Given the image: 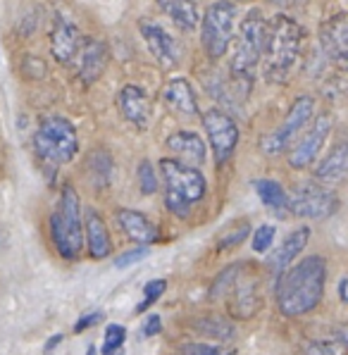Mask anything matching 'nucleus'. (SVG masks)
Returning a JSON list of instances; mask_svg holds the SVG:
<instances>
[{
	"label": "nucleus",
	"instance_id": "nucleus-1",
	"mask_svg": "<svg viewBox=\"0 0 348 355\" xmlns=\"http://www.w3.org/2000/svg\"><path fill=\"white\" fill-rule=\"evenodd\" d=\"M324 284H327V260L322 255L298 260L275 282L279 313L284 318H303L313 313L324 296Z\"/></svg>",
	"mask_w": 348,
	"mask_h": 355
},
{
	"label": "nucleus",
	"instance_id": "nucleus-2",
	"mask_svg": "<svg viewBox=\"0 0 348 355\" xmlns=\"http://www.w3.org/2000/svg\"><path fill=\"white\" fill-rule=\"evenodd\" d=\"M303 51V29L293 17L277 15L270 21L268 46L263 55V74L270 84H286Z\"/></svg>",
	"mask_w": 348,
	"mask_h": 355
},
{
	"label": "nucleus",
	"instance_id": "nucleus-3",
	"mask_svg": "<svg viewBox=\"0 0 348 355\" xmlns=\"http://www.w3.org/2000/svg\"><path fill=\"white\" fill-rule=\"evenodd\" d=\"M160 177L165 187V207L179 220H186L191 215V207L205 198L208 182L203 172L193 165L177 160V157H162Z\"/></svg>",
	"mask_w": 348,
	"mask_h": 355
},
{
	"label": "nucleus",
	"instance_id": "nucleus-4",
	"mask_svg": "<svg viewBox=\"0 0 348 355\" xmlns=\"http://www.w3.org/2000/svg\"><path fill=\"white\" fill-rule=\"evenodd\" d=\"M268 29L270 21L263 17L260 10H251L246 19L238 26L236 48L232 55V76L236 84L251 91L253 74L258 69L260 60L265 55V46H268Z\"/></svg>",
	"mask_w": 348,
	"mask_h": 355
},
{
	"label": "nucleus",
	"instance_id": "nucleus-5",
	"mask_svg": "<svg viewBox=\"0 0 348 355\" xmlns=\"http://www.w3.org/2000/svg\"><path fill=\"white\" fill-rule=\"evenodd\" d=\"M51 239L53 245L64 260H77L84 250V215L81 200L74 187L64 184L60 191L58 210L51 215Z\"/></svg>",
	"mask_w": 348,
	"mask_h": 355
},
{
	"label": "nucleus",
	"instance_id": "nucleus-6",
	"mask_svg": "<svg viewBox=\"0 0 348 355\" xmlns=\"http://www.w3.org/2000/svg\"><path fill=\"white\" fill-rule=\"evenodd\" d=\"M34 150L41 165L48 167L51 172L72 162L74 155L79 153V136L74 124L69 119L60 117V114L43 117L34 134Z\"/></svg>",
	"mask_w": 348,
	"mask_h": 355
},
{
	"label": "nucleus",
	"instance_id": "nucleus-7",
	"mask_svg": "<svg viewBox=\"0 0 348 355\" xmlns=\"http://www.w3.org/2000/svg\"><path fill=\"white\" fill-rule=\"evenodd\" d=\"M238 8L232 0H215L200 17V43L210 60H220L232 48Z\"/></svg>",
	"mask_w": 348,
	"mask_h": 355
},
{
	"label": "nucleus",
	"instance_id": "nucleus-8",
	"mask_svg": "<svg viewBox=\"0 0 348 355\" xmlns=\"http://www.w3.org/2000/svg\"><path fill=\"white\" fill-rule=\"evenodd\" d=\"M313 114H315V98L298 96L296 101H293V105L289 107V112H286L284 122L277 129L268 131V134L260 139V150L270 157L289 150L291 141L301 134V129L313 122Z\"/></svg>",
	"mask_w": 348,
	"mask_h": 355
},
{
	"label": "nucleus",
	"instance_id": "nucleus-9",
	"mask_svg": "<svg viewBox=\"0 0 348 355\" xmlns=\"http://www.w3.org/2000/svg\"><path fill=\"white\" fill-rule=\"evenodd\" d=\"M341 200L334 189H327L317 182L301 184L289 196V215L303 217V220H327L336 215Z\"/></svg>",
	"mask_w": 348,
	"mask_h": 355
},
{
	"label": "nucleus",
	"instance_id": "nucleus-10",
	"mask_svg": "<svg viewBox=\"0 0 348 355\" xmlns=\"http://www.w3.org/2000/svg\"><path fill=\"white\" fill-rule=\"evenodd\" d=\"M203 129L208 134L210 148H213L217 165L229 162V157L234 155V150L238 146V127L232 119V114L213 107V110L203 114Z\"/></svg>",
	"mask_w": 348,
	"mask_h": 355
},
{
	"label": "nucleus",
	"instance_id": "nucleus-11",
	"mask_svg": "<svg viewBox=\"0 0 348 355\" xmlns=\"http://www.w3.org/2000/svg\"><path fill=\"white\" fill-rule=\"evenodd\" d=\"M331 117L327 112L317 114L313 119V127L301 136L296 146L289 150V167L291 169H306L315 162L317 153L322 150V146L327 144V136L331 134Z\"/></svg>",
	"mask_w": 348,
	"mask_h": 355
},
{
	"label": "nucleus",
	"instance_id": "nucleus-12",
	"mask_svg": "<svg viewBox=\"0 0 348 355\" xmlns=\"http://www.w3.org/2000/svg\"><path fill=\"white\" fill-rule=\"evenodd\" d=\"M139 29H141V36H143L146 46H148L150 55L155 58V62L165 69H172L179 64V46L177 41L172 38L170 31L165 26L155 24V21H139Z\"/></svg>",
	"mask_w": 348,
	"mask_h": 355
},
{
	"label": "nucleus",
	"instance_id": "nucleus-13",
	"mask_svg": "<svg viewBox=\"0 0 348 355\" xmlns=\"http://www.w3.org/2000/svg\"><path fill=\"white\" fill-rule=\"evenodd\" d=\"M320 48L336 67H348V17L339 15L320 26Z\"/></svg>",
	"mask_w": 348,
	"mask_h": 355
},
{
	"label": "nucleus",
	"instance_id": "nucleus-14",
	"mask_svg": "<svg viewBox=\"0 0 348 355\" xmlns=\"http://www.w3.org/2000/svg\"><path fill=\"white\" fill-rule=\"evenodd\" d=\"M107 58H110V53H107L105 41H101V38H96V36H86L84 41H81L79 55H77V62H79L77 69H79L81 84L84 86L96 84L103 76V72H105Z\"/></svg>",
	"mask_w": 348,
	"mask_h": 355
},
{
	"label": "nucleus",
	"instance_id": "nucleus-15",
	"mask_svg": "<svg viewBox=\"0 0 348 355\" xmlns=\"http://www.w3.org/2000/svg\"><path fill=\"white\" fill-rule=\"evenodd\" d=\"M117 110L127 119L129 124H134L136 129L146 131L150 124V98L141 86L127 84L119 89L117 94Z\"/></svg>",
	"mask_w": 348,
	"mask_h": 355
},
{
	"label": "nucleus",
	"instance_id": "nucleus-16",
	"mask_svg": "<svg viewBox=\"0 0 348 355\" xmlns=\"http://www.w3.org/2000/svg\"><path fill=\"white\" fill-rule=\"evenodd\" d=\"M81 31L77 29L74 21H69L67 17H58L51 31V53L60 64H69L74 62V58L79 55L81 48Z\"/></svg>",
	"mask_w": 348,
	"mask_h": 355
},
{
	"label": "nucleus",
	"instance_id": "nucleus-17",
	"mask_svg": "<svg viewBox=\"0 0 348 355\" xmlns=\"http://www.w3.org/2000/svg\"><path fill=\"white\" fill-rule=\"evenodd\" d=\"M117 227L124 232V236L132 239L134 243L139 245H153L157 239H160V229L153 220L143 215L139 210H132V207H122V210L115 212Z\"/></svg>",
	"mask_w": 348,
	"mask_h": 355
},
{
	"label": "nucleus",
	"instance_id": "nucleus-18",
	"mask_svg": "<svg viewBox=\"0 0 348 355\" xmlns=\"http://www.w3.org/2000/svg\"><path fill=\"white\" fill-rule=\"evenodd\" d=\"M315 182L327 189L341 187L348 182V141H339L331 146L327 157L315 167Z\"/></svg>",
	"mask_w": 348,
	"mask_h": 355
},
{
	"label": "nucleus",
	"instance_id": "nucleus-19",
	"mask_svg": "<svg viewBox=\"0 0 348 355\" xmlns=\"http://www.w3.org/2000/svg\"><path fill=\"white\" fill-rule=\"evenodd\" d=\"M308 241H310V229L308 227H298V229H293L289 236L281 241L279 248L270 255L268 267H270L272 277H275V282L279 279V277L293 265V260L303 253V248L308 245Z\"/></svg>",
	"mask_w": 348,
	"mask_h": 355
},
{
	"label": "nucleus",
	"instance_id": "nucleus-20",
	"mask_svg": "<svg viewBox=\"0 0 348 355\" xmlns=\"http://www.w3.org/2000/svg\"><path fill=\"white\" fill-rule=\"evenodd\" d=\"M229 313L232 318H238V320H248L258 313L260 308V298H258V282L255 279H248L246 275L241 272L234 286L229 288ZM225 296V298H227Z\"/></svg>",
	"mask_w": 348,
	"mask_h": 355
},
{
	"label": "nucleus",
	"instance_id": "nucleus-21",
	"mask_svg": "<svg viewBox=\"0 0 348 355\" xmlns=\"http://www.w3.org/2000/svg\"><path fill=\"white\" fill-rule=\"evenodd\" d=\"M84 239H86V248L89 255L94 260H103L112 255V239H110V229H107L105 220L89 207L84 215Z\"/></svg>",
	"mask_w": 348,
	"mask_h": 355
},
{
	"label": "nucleus",
	"instance_id": "nucleus-22",
	"mask_svg": "<svg viewBox=\"0 0 348 355\" xmlns=\"http://www.w3.org/2000/svg\"><path fill=\"white\" fill-rule=\"evenodd\" d=\"M167 150L177 155V160L186 162V165L200 167L208 157V146L195 131H174L167 136Z\"/></svg>",
	"mask_w": 348,
	"mask_h": 355
},
{
	"label": "nucleus",
	"instance_id": "nucleus-23",
	"mask_svg": "<svg viewBox=\"0 0 348 355\" xmlns=\"http://www.w3.org/2000/svg\"><path fill=\"white\" fill-rule=\"evenodd\" d=\"M162 101L172 112L182 117H195L198 114V98H195L193 86L184 76H174L162 89Z\"/></svg>",
	"mask_w": 348,
	"mask_h": 355
},
{
	"label": "nucleus",
	"instance_id": "nucleus-24",
	"mask_svg": "<svg viewBox=\"0 0 348 355\" xmlns=\"http://www.w3.org/2000/svg\"><path fill=\"white\" fill-rule=\"evenodd\" d=\"M253 189L268 210H272L279 217L289 215V193H286L284 187L277 179H255Z\"/></svg>",
	"mask_w": 348,
	"mask_h": 355
},
{
	"label": "nucleus",
	"instance_id": "nucleus-25",
	"mask_svg": "<svg viewBox=\"0 0 348 355\" xmlns=\"http://www.w3.org/2000/svg\"><path fill=\"white\" fill-rule=\"evenodd\" d=\"M157 5L182 31H193L198 26L200 17L193 0H157Z\"/></svg>",
	"mask_w": 348,
	"mask_h": 355
},
{
	"label": "nucleus",
	"instance_id": "nucleus-26",
	"mask_svg": "<svg viewBox=\"0 0 348 355\" xmlns=\"http://www.w3.org/2000/svg\"><path fill=\"white\" fill-rule=\"evenodd\" d=\"M193 327H195V331H200L203 336L215 338V341H220V343H227L236 336V327H234L229 320L220 318V315H205V318L195 320Z\"/></svg>",
	"mask_w": 348,
	"mask_h": 355
},
{
	"label": "nucleus",
	"instance_id": "nucleus-27",
	"mask_svg": "<svg viewBox=\"0 0 348 355\" xmlns=\"http://www.w3.org/2000/svg\"><path fill=\"white\" fill-rule=\"evenodd\" d=\"M301 353L303 355H348V348L331 334L327 338H310V341L303 343Z\"/></svg>",
	"mask_w": 348,
	"mask_h": 355
},
{
	"label": "nucleus",
	"instance_id": "nucleus-28",
	"mask_svg": "<svg viewBox=\"0 0 348 355\" xmlns=\"http://www.w3.org/2000/svg\"><path fill=\"white\" fill-rule=\"evenodd\" d=\"M174 355H236V351L222 343H205V341H189L179 343L174 348Z\"/></svg>",
	"mask_w": 348,
	"mask_h": 355
},
{
	"label": "nucleus",
	"instance_id": "nucleus-29",
	"mask_svg": "<svg viewBox=\"0 0 348 355\" xmlns=\"http://www.w3.org/2000/svg\"><path fill=\"white\" fill-rule=\"evenodd\" d=\"M246 270V265H229L227 270H222L220 275L215 277L213 286H210V298L213 300H220L229 293V288L234 286V282L241 277V272Z\"/></svg>",
	"mask_w": 348,
	"mask_h": 355
},
{
	"label": "nucleus",
	"instance_id": "nucleus-30",
	"mask_svg": "<svg viewBox=\"0 0 348 355\" xmlns=\"http://www.w3.org/2000/svg\"><path fill=\"white\" fill-rule=\"evenodd\" d=\"M89 169H91V179L96 182V187H107L110 182V172H112V160L105 150H96L89 157Z\"/></svg>",
	"mask_w": 348,
	"mask_h": 355
},
{
	"label": "nucleus",
	"instance_id": "nucleus-31",
	"mask_svg": "<svg viewBox=\"0 0 348 355\" xmlns=\"http://www.w3.org/2000/svg\"><path fill=\"white\" fill-rule=\"evenodd\" d=\"M124 341H127V329L122 324H107L105 334H103V355H115L122 351Z\"/></svg>",
	"mask_w": 348,
	"mask_h": 355
},
{
	"label": "nucleus",
	"instance_id": "nucleus-32",
	"mask_svg": "<svg viewBox=\"0 0 348 355\" xmlns=\"http://www.w3.org/2000/svg\"><path fill=\"white\" fill-rule=\"evenodd\" d=\"M136 177H139V189L143 196H153L160 182H157V174H155V167L150 160H141L139 162V169H136Z\"/></svg>",
	"mask_w": 348,
	"mask_h": 355
},
{
	"label": "nucleus",
	"instance_id": "nucleus-33",
	"mask_svg": "<svg viewBox=\"0 0 348 355\" xmlns=\"http://www.w3.org/2000/svg\"><path fill=\"white\" fill-rule=\"evenodd\" d=\"M248 232H251L248 222H238V227H232L229 232L222 234L220 241H217V248H220V250L236 248V245H241V243H243V239L248 236Z\"/></svg>",
	"mask_w": 348,
	"mask_h": 355
},
{
	"label": "nucleus",
	"instance_id": "nucleus-34",
	"mask_svg": "<svg viewBox=\"0 0 348 355\" xmlns=\"http://www.w3.org/2000/svg\"><path fill=\"white\" fill-rule=\"evenodd\" d=\"M165 288H167V282L165 279H153V282H148L143 286V300H141L139 305H136V315H141V313H146V310L150 308V305L155 303L157 298L165 293Z\"/></svg>",
	"mask_w": 348,
	"mask_h": 355
},
{
	"label": "nucleus",
	"instance_id": "nucleus-35",
	"mask_svg": "<svg viewBox=\"0 0 348 355\" xmlns=\"http://www.w3.org/2000/svg\"><path fill=\"white\" fill-rule=\"evenodd\" d=\"M275 236H277V229L272 225H260L258 229L253 232V239H251V245L255 253H268L275 243Z\"/></svg>",
	"mask_w": 348,
	"mask_h": 355
},
{
	"label": "nucleus",
	"instance_id": "nucleus-36",
	"mask_svg": "<svg viewBox=\"0 0 348 355\" xmlns=\"http://www.w3.org/2000/svg\"><path fill=\"white\" fill-rule=\"evenodd\" d=\"M148 255V245H139V248L134 250H127V253H122L119 258L115 260V267H119V270H124V267L129 265H136V262H141Z\"/></svg>",
	"mask_w": 348,
	"mask_h": 355
},
{
	"label": "nucleus",
	"instance_id": "nucleus-37",
	"mask_svg": "<svg viewBox=\"0 0 348 355\" xmlns=\"http://www.w3.org/2000/svg\"><path fill=\"white\" fill-rule=\"evenodd\" d=\"M103 318H105V313H103V310H94V313L81 315V318L77 320V324H74V331H77V334H81L84 329H91V327H96Z\"/></svg>",
	"mask_w": 348,
	"mask_h": 355
},
{
	"label": "nucleus",
	"instance_id": "nucleus-38",
	"mask_svg": "<svg viewBox=\"0 0 348 355\" xmlns=\"http://www.w3.org/2000/svg\"><path fill=\"white\" fill-rule=\"evenodd\" d=\"M162 329V318L160 315H148V320L143 322V336H155Z\"/></svg>",
	"mask_w": 348,
	"mask_h": 355
},
{
	"label": "nucleus",
	"instance_id": "nucleus-39",
	"mask_svg": "<svg viewBox=\"0 0 348 355\" xmlns=\"http://www.w3.org/2000/svg\"><path fill=\"white\" fill-rule=\"evenodd\" d=\"M331 334H334V336L339 338V341L344 343V346L348 348V324H341V327H336V329L331 331Z\"/></svg>",
	"mask_w": 348,
	"mask_h": 355
},
{
	"label": "nucleus",
	"instance_id": "nucleus-40",
	"mask_svg": "<svg viewBox=\"0 0 348 355\" xmlns=\"http://www.w3.org/2000/svg\"><path fill=\"white\" fill-rule=\"evenodd\" d=\"M62 334H55V336H51V338H48V341H46V346H43V353H53V348H55L58 346V343L60 341H62Z\"/></svg>",
	"mask_w": 348,
	"mask_h": 355
},
{
	"label": "nucleus",
	"instance_id": "nucleus-41",
	"mask_svg": "<svg viewBox=\"0 0 348 355\" xmlns=\"http://www.w3.org/2000/svg\"><path fill=\"white\" fill-rule=\"evenodd\" d=\"M339 298L348 305V275L339 282Z\"/></svg>",
	"mask_w": 348,
	"mask_h": 355
},
{
	"label": "nucleus",
	"instance_id": "nucleus-42",
	"mask_svg": "<svg viewBox=\"0 0 348 355\" xmlns=\"http://www.w3.org/2000/svg\"><path fill=\"white\" fill-rule=\"evenodd\" d=\"M268 3H272V5H289L291 0H268Z\"/></svg>",
	"mask_w": 348,
	"mask_h": 355
},
{
	"label": "nucleus",
	"instance_id": "nucleus-43",
	"mask_svg": "<svg viewBox=\"0 0 348 355\" xmlns=\"http://www.w3.org/2000/svg\"><path fill=\"white\" fill-rule=\"evenodd\" d=\"M86 355H98V351H96V346H89V351H86Z\"/></svg>",
	"mask_w": 348,
	"mask_h": 355
}]
</instances>
